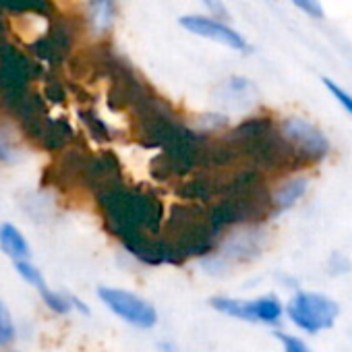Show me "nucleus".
I'll return each instance as SVG.
<instances>
[{
	"mask_svg": "<svg viewBox=\"0 0 352 352\" xmlns=\"http://www.w3.org/2000/svg\"><path fill=\"white\" fill-rule=\"evenodd\" d=\"M201 3L216 15V17H224L226 15V9L222 5V0H201Z\"/></svg>",
	"mask_w": 352,
	"mask_h": 352,
	"instance_id": "dca6fc26",
	"label": "nucleus"
},
{
	"mask_svg": "<svg viewBox=\"0 0 352 352\" xmlns=\"http://www.w3.org/2000/svg\"><path fill=\"white\" fill-rule=\"evenodd\" d=\"M179 25L197 38L222 44L234 52H249L251 48L247 38L239 30L230 28L226 21H222V17H216V15H197V13L183 15L179 19Z\"/></svg>",
	"mask_w": 352,
	"mask_h": 352,
	"instance_id": "7ed1b4c3",
	"label": "nucleus"
},
{
	"mask_svg": "<svg viewBox=\"0 0 352 352\" xmlns=\"http://www.w3.org/2000/svg\"><path fill=\"white\" fill-rule=\"evenodd\" d=\"M17 155L19 151L11 141V135L5 129H0V164H13L17 162Z\"/></svg>",
	"mask_w": 352,
	"mask_h": 352,
	"instance_id": "ddd939ff",
	"label": "nucleus"
},
{
	"mask_svg": "<svg viewBox=\"0 0 352 352\" xmlns=\"http://www.w3.org/2000/svg\"><path fill=\"white\" fill-rule=\"evenodd\" d=\"M309 191V179L307 176H292V179L284 181L274 193H272V210L274 214H282L288 212L290 208H294L302 195Z\"/></svg>",
	"mask_w": 352,
	"mask_h": 352,
	"instance_id": "423d86ee",
	"label": "nucleus"
},
{
	"mask_svg": "<svg viewBox=\"0 0 352 352\" xmlns=\"http://www.w3.org/2000/svg\"><path fill=\"white\" fill-rule=\"evenodd\" d=\"M0 249H3L5 255H9L13 261H23L32 257V249L23 232L15 224H9V222L0 226Z\"/></svg>",
	"mask_w": 352,
	"mask_h": 352,
	"instance_id": "1a4fd4ad",
	"label": "nucleus"
},
{
	"mask_svg": "<svg viewBox=\"0 0 352 352\" xmlns=\"http://www.w3.org/2000/svg\"><path fill=\"white\" fill-rule=\"evenodd\" d=\"M15 336V325H13V317L9 313V309L5 307V302L0 300V346H5L13 340Z\"/></svg>",
	"mask_w": 352,
	"mask_h": 352,
	"instance_id": "f8f14e48",
	"label": "nucleus"
},
{
	"mask_svg": "<svg viewBox=\"0 0 352 352\" xmlns=\"http://www.w3.org/2000/svg\"><path fill=\"white\" fill-rule=\"evenodd\" d=\"M290 3L302 11L305 15H309L311 19H323L325 17V11H323V5H321V0H290Z\"/></svg>",
	"mask_w": 352,
	"mask_h": 352,
	"instance_id": "4468645a",
	"label": "nucleus"
},
{
	"mask_svg": "<svg viewBox=\"0 0 352 352\" xmlns=\"http://www.w3.org/2000/svg\"><path fill=\"white\" fill-rule=\"evenodd\" d=\"M102 302L120 319H124L126 323L135 325V327H151L157 321V313L155 309L143 300L141 296L129 292V290H120V288H100L98 290Z\"/></svg>",
	"mask_w": 352,
	"mask_h": 352,
	"instance_id": "20e7f679",
	"label": "nucleus"
},
{
	"mask_svg": "<svg viewBox=\"0 0 352 352\" xmlns=\"http://www.w3.org/2000/svg\"><path fill=\"white\" fill-rule=\"evenodd\" d=\"M116 0H87V19L94 34L104 36L106 32H110L116 21Z\"/></svg>",
	"mask_w": 352,
	"mask_h": 352,
	"instance_id": "6e6552de",
	"label": "nucleus"
},
{
	"mask_svg": "<svg viewBox=\"0 0 352 352\" xmlns=\"http://www.w3.org/2000/svg\"><path fill=\"white\" fill-rule=\"evenodd\" d=\"M261 247V239L255 230L232 234L222 247V261H243L253 257Z\"/></svg>",
	"mask_w": 352,
	"mask_h": 352,
	"instance_id": "0eeeda50",
	"label": "nucleus"
},
{
	"mask_svg": "<svg viewBox=\"0 0 352 352\" xmlns=\"http://www.w3.org/2000/svg\"><path fill=\"white\" fill-rule=\"evenodd\" d=\"M15 267H17V272H19V276L28 282V284H32V286H36L38 290L40 288H44L46 286V280H44V276H42V272L30 261V259H23V261H15Z\"/></svg>",
	"mask_w": 352,
	"mask_h": 352,
	"instance_id": "9d476101",
	"label": "nucleus"
},
{
	"mask_svg": "<svg viewBox=\"0 0 352 352\" xmlns=\"http://www.w3.org/2000/svg\"><path fill=\"white\" fill-rule=\"evenodd\" d=\"M212 307L224 315L243 319V321H257V323H267L276 325L282 319V305L274 296H261L255 300H243V298H226V296H216L212 298Z\"/></svg>",
	"mask_w": 352,
	"mask_h": 352,
	"instance_id": "39448f33",
	"label": "nucleus"
},
{
	"mask_svg": "<svg viewBox=\"0 0 352 352\" xmlns=\"http://www.w3.org/2000/svg\"><path fill=\"white\" fill-rule=\"evenodd\" d=\"M286 313L294 325L309 333H317L333 325L338 317V305L317 292H296L290 298Z\"/></svg>",
	"mask_w": 352,
	"mask_h": 352,
	"instance_id": "f03ea898",
	"label": "nucleus"
},
{
	"mask_svg": "<svg viewBox=\"0 0 352 352\" xmlns=\"http://www.w3.org/2000/svg\"><path fill=\"white\" fill-rule=\"evenodd\" d=\"M321 81H323L325 89L329 91V96H331V98H333V100H336V102H338V104H340V106L350 114V116H352V94H350V91H346L342 85H338V83H336L333 79H329V77H323Z\"/></svg>",
	"mask_w": 352,
	"mask_h": 352,
	"instance_id": "9b49d317",
	"label": "nucleus"
},
{
	"mask_svg": "<svg viewBox=\"0 0 352 352\" xmlns=\"http://www.w3.org/2000/svg\"><path fill=\"white\" fill-rule=\"evenodd\" d=\"M278 133L300 164H321L331 153V143L323 129L305 116H284Z\"/></svg>",
	"mask_w": 352,
	"mask_h": 352,
	"instance_id": "f257e3e1",
	"label": "nucleus"
},
{
	"mask_svg": "<svg viewBox=\"0 0 352 352\" xmlns=\"http://www.w3.org/2000/svg\"><path fill=\"white\" fill-rule=\"evenodd\" d=\"M280 342L284 344V352H309V348L294 336L280 333Z\"/></svg>",
	"mask_w": 352,
	"mask_h": 352,
	"instance_id": "2eb2a0df",
	"label": "nucleus"
}]
</instances>
